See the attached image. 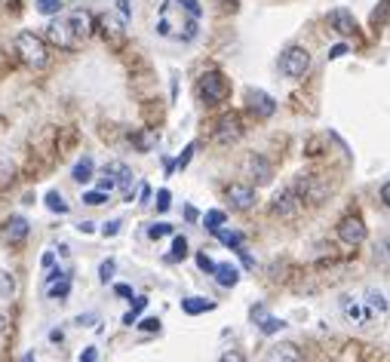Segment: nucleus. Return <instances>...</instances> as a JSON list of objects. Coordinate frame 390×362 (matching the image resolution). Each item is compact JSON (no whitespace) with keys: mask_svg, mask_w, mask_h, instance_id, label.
<instances>
[{"mask_svg":"<svg viewBox=\"0 0 390 362\" xmlns=\"http://www.w3.org/2000/svg\"><path fill=\"white\" fill-rule=\"evenodd\" d=\"M83 203H87V206H101V203H108V193H101V190H87V193H83Z\"/></svg>","mask_w":390,"mask_h":362,"instance_id":"nucleus-34","label":"nucleus"},{"mask_svg":"<svg viewBox=\"0 0 390 362\" xmlns=\"http://www.w3.org/2000/svg\"><path fill=\"white\" fill-rule=\"evenodd\" d=\"M77 231H80V233H92V231H96V224H92V221H80Z\"/></svg>","mask_w":390,"mask_h":362,"instance_id":"nucleus-51","label":"nucleus"},{"mask_svg":"<svg viewBox=\"0 0 390 362\" xmlns=\"http://www.w3.org/2000/svg\"><path fill=\"white\" fill-rule=\"evenodd\" d=\"M347 53H351V46H347V44H335L332 49H329V62H335V58H344Z\"/></svg>","mask_w":390,"mask_h":362,"instance_id":"nucleus-40","label":"nucleus"},{"mask_svg":"<svg viewBox=\"0 0 390 362\" xmlns=\"http://www.w3.org/2000/svg\"><path fill=\"white\" fill-rule=\"evenodd\" d=\"M46 295L49 298H56V301H65L68 295H71V273L68 276H58V280H53L46 285Z\"/></svg>","mask_w":390,"mask_h":362,"instance_id":"nucleus-21","label":"nucleus"},{"mask_svg":"<svg viewBox=\"0 0 390 362\" xmlns=\"http://www.w3.org/2000/svg\"><path fill=\"white\" fill-rule=\"evenodd\" d=\"M184 255H188V240H184V237H175V240H172V255H169V261H182Z\"/></svg>","mask_w":390,"mask_h":362,"instance_id":"nucleus-32","label":"nucleus"},{"mask_svg":"<svg viewBox=\"0 0 390 362\" xmlns=\"http://www.w3.org/2000/svg\"><path fill=\"white\" fill-rule=\"evenodd\" d=\"M295 193L304 200V203H313V206H320L323 200L329 197V181L326 179H320V175H298V181L292 184Z\"/></svg>","mask_w":390,"mask_h":362,"instance_id":"nucleus-3","label":"nucleus"},{"mask_svg":"<svg viewBox=\"0 0 390 362\" xmlns=\"http://www.w3.org/2000/svg\"><path fill=\"white\" fill-rule=\"evenodd\" d=\"M225 221H227V215L222 212V209H209V212L203 215V224H206L209 231H212V227H222Z\"/></svg>","mask_w":390,"mask_h":362,"instance_id":"nucleus-29","label":"nucleus"},{"mask_svg":"<svg viewBox=\"0 0 390 362\" xmlns=\"http://www.w3.org/2000/svg\"><path fill=\"white\" fill-rule=\"evenodd\" d=\"M53 264H56V255H53V252H44V267L49 271V267H53Z\"/></svg>","mask_w":390,"mask_h":362,"instance_id":"nucleus-53","label":"nucleus"},{"mask_svg":"<svg viewBox=\"0 0 390 362\" xmlns=\"http://www.w3.org/2000/svg\"><path fill=\"white\" fill-rule=\"evenodd\" d=\"M194 148H197V145H194V141H191V145L182 150V157H179V160H175V163H172L175 169H188V163H191V157H194Z\"/></svg>","mask_w":390,"mask_h":362,"instance_id":"nucleus-35","label":"nucleus"},{"mask_svg":"<svg viewBox=\"0 0 390 362\" xmlns=\"http://www.w3.org/2000/svg\"><path fill=\"white\" fill-rule=\"evenodd\" d=\"M15 295V276L0 271V298H13Z\"/></svg>","mask_w":390,"mask_h":362,"instance_id":"nucleus-28","label":"nucleus"},{"mask_svg":"<svg viewBox=\"0 0 390 362\" xmlns=\"http://www.w3.org/2000/svg\"><path fill=\"white\" fill-rule=\"evenodd\" d=\"M218 362H246V359H243V353H237V350H227V353H225V356L218 359Z\"/></svg>","mask_w":390,"mask_h":362,"instance_id":"nucleus-44","label":"nucleus"},{"mask_svg":"<svg viewBox=\"0 0 390 362\" xmlns=\"http://www.w3.org/2000/svg\"><path fill=\"white\" fill-rule=\"evenodd\" d=\"M375 252H378V255H375V258L381 261V264H387V237H384V240H381V243H378V246H375Z\"/></svg>","mask_w":390,"mask_h":362,"instance_id":"nucleus-42","label":"nucleus"},{"mask_svg":"<svg viewBox=\"0 0 390 362\" xmlns=\"http://www.w3.org/2000/svg\"><path fill=\"white\" fill-rule=\"evenodd\" d=\"M37 13L40 15H58L62 13V0H37Z\"/></svg>","mask_w":390,"mask_h":362,"instance_id":"nucleus-30","label":"nucleus"},{"mask_svg":"<svg viewBox=\"0 0 390 362\" xmlns=\"http://www.w3.org/2000/svg\"><path fill=\"white\" fill-rule=\"evenodd\" d=\"M172 4L179 6L182 13H188L191 19H200V15H203V6H200V0H172Z\"/></svg>","mask_w":390,"mask_h":362,"instance_id":"nucleus-27","label":"nucleus"},{"mask_svg":"<svg viewBox=\"0 0 390 362\" xmlns=\"http://www.w3.org/2000/svg\"><path fill=\"white\" fill-rule=\"evenodd\" d=\"M68 25H71V31H74L77 37H87V34H89V25H92V19H89V13L77 10V13H71V15H68Z\"/></svg>","mask_w":390,"mask_h":362,"instance_id":"nucleus-22","label":"nucleus"},{"mask_svg":"<svg viewBox=\"0 0 390 362\" xmlns=\"http://www.w3.org/2000/svg\"><path fill=\"white\" fill-rule=\"evenodd\" d=\"M329 25L335 28V34L341 37H351L353 31H357V22H353V13L347 10V6H335L332 13H329Z\"/></svg>","mask_w":390,"mask_h":362,"instance_id":"nucleus-11","label":"nucleus"},{"mask_svg":"<svg viewBox=\"0 0 390 362\" xmlns=\"http://www.w3.org/2000/svg\"><path fill=\"white\" fill-rule=\"evenodd\" d=\"M225 193H227V203H231L237 212H249V209L256 206V190H252L249 184H243V181L231 184Z\"/></svg>","mask_w":390,"mask_h":362,"instance_id":"nucleus-10","label":"nucleus"},{"mask_svg":"<svg viewBox=\"0 0 390 362\" xmlns=\"http://www.w3.org/2000/svg\"><path fill=\"white\" fill-rule=\"evenodd\" d=\"M80 362H99V350L96 347H87L80 353Z\"/></svg>","mask_w":390,"mask_h":362,"instance_id":"nucleus-43","label":"nucleus"},{"mask_svg":"<svg viewBox=\"0 0 390 362\" xmlns=\"http://www.w3.org/2000/svg\"><path fill=\"white\" fill-rule=\"evenodd\" d=\"M265 362H301V350L289 341H279V344H270L268 353H265Z\"/></svg>","mask_w":390,"mask_h":362,"instance_id":"nucleus-12","label":"nucleus"},{"mask_svg":"<svg viewBox=\"0 0 390 362\" xmlns=\"http://www.w3.org/2000/svg\"><path fill=\"white\" fill-rule=\"evenodd\" d=\"M6 325H10V316H6V310H0V335L6 332Z\"/></svg>","mask_w":390,"mask_h":362,"instance_id":"nucleus-52","label":"nucleus"},{"mask_svg":"<svg viewBox=\"0 0 390 362\" xmlns=\"http://www.w3.org/2000/svg\"><path fill=\"white\" fill-rule=\"evenodd\" d=\"M246 102H249V111L256 117H274L277 114V98L268 96L265 89H246Z\"/></svg>","mask_w":390,"mask_h":362,"instance_id":"nucleus-8","label":"nucleus"},{"mask_svg":"<svg viewBox=\"0 0 390 362\" xmlns=\"http://www.w3.org/2000/svg\"><path fill=\"white\" fill-rule=\"evenodd\" d=\"M139 328H141V332H160V319H141V323H139Z\"/></svg>","mask_w":390,"mask_h":362,"instance_id":"nucleus-41","label":"nucleus"},{"mask_svg":"<svg viewBox=\"0 0 390 362\" xmlns=\"http://www.w3.org/2000/svg\"><path fill=\"white\" fill-rule=\"evenodd\" d=\"M212 233H215V237L222 240L227 249H240V246H243V233H237V231H225V227H212Z\"/></svg>","mask_w":390,"mask_h":362,"instance_id":"nucleus-25","label":"nucleus"},{"mask_svg":"<svg viewBox=\"0 0 390 362\" xmlns=\"http://www.w3.org/2000/svg\"><path fill=\"white\" fill-rule=\"evenodd\" d=\"M46 37L53 40V44H56L58 49H74V46H77V34L71 31V25H68V19H56V22H49Z\"/></svg>","mask_w":390,"mask_h":362,"instance_id":"nucleus-9","label":"nucleus"},{"mask_svg":"<svg viewBox=\"0 0 390 362\" xmlns=\"http://www.w3.org/2000/svg\"><path fill=\"white\" fill-rule=\"evenodd\" d=\"M218 285H225V289H234L237 283H240V271L231 264V261H225V264H215V271H212Z\"/></svg>","mask_w":390,"mask_h":362,"instance_id":"nucleus-16","label":"nucleus"},{"mask_svg":"<svg viewBox=\"0 0 390 362\" xmlns=\"http://www.w3.org/2000/svg\"><path fill=\"white\" fill-rule=\"evenodd\" d=\"M169 200H172V193H169L166 188H163V190H157V203H154V206H157V212H166V209L172 206Z\"/></svg>","mask_w":390,"mask_h":362,"instance_id":"nucleus-37","label":"nucleus"},{"mask_svg":"<svg viewBox=\"0 0 390 362\" xmlns=\"http://www.w3.org/2000/svg\"><path fill=\"white\" fill-rule=\"evenodd\" d=\"M182 310L188 316H200V313H209V310H215V301H209V298H184L182 301Z\"/></svg>","mask_w":390,"mask_h":362,"instance_id":"nucleus-18","label":"nucleus"},{"mask_svg":"<svg viewBox=\"0 0 390 362\" xmlns=\"http://www.w3.org/2000/svg\"><path fill=\"white\" fill-rule=\"evenodd\" d=\"M145 307H148V298H135V304L130 307V313L123 316V325H130V328H132L135 323H139V316L145 313Z\"/></svg>","mask_w":390,"mask_h":362,"instance_id":"nucleus-26","label":"nucleus"},{"mask_svg":"<svg viewBox=\"0 0 390 362\" xmlns=\"http://www.w3.org/2000/svg\"><path fill=\"white\" fill-rule=\"evenodd\" d=\"M366 307L372 310V313H381V316H384V313H387V298H384V292L369 289V292H366Z\"/></svg>","mask_w":390,"mask_h":362,"instance_id":"nucleus-24","label":"nucleus"},{"mask_svg":"<svg viewBox=\"0 0 390 362\" xmlns=\"http://www.w3.org/2000/svg\"><path fill=\"white\" fill-rule=\"evenodd\" d=\"M252 319L258 323L261 328V335H277L279 328H286L283 319H277V316H268V310L265 307H252Z\"/></svg>","mask_w":390,"mask_h":362,"instance_id":"nucleus-15","label":"nucleus"},{"mask_svg":"<svg viewBox=\"0 0 390 362\" xmlns=\"http://www.w3.org/2000/svg\"><path fill=\"white\" fill-rule=\"evenodd\" d=\"M341 310H344V316L351 319V323H357V325H363L369 319V313L363 310V304H360V301H353V298H344L341 301Z\"/></svg>","mask_w":390,"mask_h":362,"instance_id":"nucleus-20","label":"nucleus"},{"mask_svg":"<svg viewBox=\"0 0 390 362\" xmlns=\"http://www.w3.org/2000/svg\"><path fill=\"white\" fill-rule=\"evenodd\" d=\"M44 203H46V209H49V212H56V215H68V212H71V206L65 203V197H62V193H58V190H46Z\"/></svg>","mask_w":390,"mask_h":362,"instance_id":"nucleus-23","label":"nucleus"},{"mask_svg":"<svg viewBox=\"0 0 390 362\" xmlns=\"http://www.w3.org/2000/svg\"><path fill=\"white\" fill-rule=\"evenodd\" d=\"M10 179H6V160H0V184H6Z\"/></svg>","mask_w":390,"mask_h":362,"instance_id":"nucleus-54","label":"nucleus"},{"mask_svg":"<svg viewBox=\"0 0 390 362\" xmlns=\"http://www.w3.org/2000/svg\"><path fill=\"white\" fill-rule=\"evenodd\" d=\"M25 237H28V218L13 215L10 221H6V240H10L13 246H19V243H25Z\"/></svg>","mask_w":390,"mask_h":362,"instance_id":"nucleus-17","label":"nucleus"},{"mask_svg":"<svg viewBox=\"0 0 390 362\" xmlns=\"http://www.w3.org/2000/svg\"><path fill=\"white\" fill-rule=\"evenodd\" d=\"M243 136V120L237 117L234 111L231 114H222L215 123V138L222 141V145H234V141H240Z\"/></svg>","mask_w":390,"mask_h":362,"instance_id":"nucleus-7","label":"nucleus"},{"mask_svg":"<svg viewBox=\"0 0 390 362\" xmlns=\"http://www.w3.org/2000/svg\"><path fill=\"white\" fill-rule=\"evenodd\" d=\"M117 15H120L123 22H130L132 19V6H130V0H117V10H114Z\"/></svg>","mask_w":390,"mask_h":362,"instance_id":"nucleus-39","label":"nucleus"},{"mask_svg":"<svg viewBox=\"0 0 390 362\" xmlns=\"http://www.w3.org/2000/svg\"><path fill=\"white\" fill-rule=\"evenodd\" d=\"M15 53H19L22 62L31 65V68H44V65L49 62L46 44L37 34H34V31H22V34L15 37Z\"/></svg>","mask_w":390,"mask_h":362,"instance_id":"nucleus-1","label":"nucleus"},{"mask_svg":"<svg viewBox=\"0 0 390 362\" xmlns=\"http://www.w3.org/2000/svg\"><path fill=\"white\" fill-rule=\"evenodd\" d=\"M227 92H231V86H227V80H225L222 71H206V74L200 77V96L206 98L209 105L225 102Z\"/></svg>","mask_w":390,"mask_h":362,"instance_id":"nucleus-5","label":"nucleus"},{"mask_svg":"<svg viewBox=\"0 0 390 362\" xmlns=\"http://www.w3.org/2000/svg\"><path fill=\"white\" fill-rule=\"evenodd\" d=\"M172 233V224H166V221H154L148 227V237L151 240H163V237H169Z\"/></svg>","mask_w":390,"mask_h":362,"instance_id":"nucleus-31","label":"nucleus"},{"mask_svg":"<svg viewBox=\"0 0 390 362\" xmlns=\"http://www.w3.org/2000/svg\"><path fill=\"white\" fill-rule=\"evenodd\" d=\"M387 200H390V184L384 181V184H381V206H384V209H387Z\"/></svg>","mask_w":390,"mask_h":362,"instance_id":"nucleus-47","label":"nucleus"},{"mask_svg":"<svg viewBox=\"0 0 390 362\" xmlns=\"http://www.w3.org/2000/svg\"><path fill=\"white\" fill-rule=\"evenodd\" d=\"M99 28H101V34H105L108 40H114V44H117V40H123V34H126V22L114 10H108L105 15H101Z\"/></svg>","mask_w":390,"mask_h":362,"instance_id":"nucleus-13","label":"nucleus"},{"mask_svg":"<svg viewBox=\"0 0 390 362\" xmlns=\"http://www.w3.org/2000/svg\"><path fill=\"white\" fill-rule=\"evenodd\" d=\"M304 209V200L295 193V188H279L274 193V203H270V212H274L277 218H298V212Z\"/></svg>","mask_w":390,"mask_h":362,"instance_id":"nucleus-4","label":"nucleus"},{"mask_svg":"<svg viewBox=\"0 0 390 362\" xmlns=\"http://www.w3.org/2000/svg\"><path fill=\"white\" fill-rule=\"evenodd\" d=\"M139 200H141V206H148V200H151V188H148V184H141V188H139Z\"/></svg>","mask_w":390,"mask_h":362,"instance_id":"nucleus-45","label":"nucleus"},{"mask_svg":"<svg viewBox=\"0 0 390 362\" xmlns=\"http://www.w3.org/2000/svg\"><path fill=\"white\" fill-rule=\"evenodd\" d=\"M120 227H123L120 218H114V221H105V224H101V237H117V233H120Z\"/></svg>","mask_w":390,"mask_h":362,"instance_id":"nucleus-36","label":"nucleus"},{"mask_svg":"<svg viewBox=\"0 0 390 362\" xmlns=\"http://www.w3.org/2000/svg\"><path fill=\"white\" fill-rule=\"evenodd\" d=\"M89 323H99V316H96V313H83V316H77V325H89Z\"/></svg>","mask_w":390,"mask_h":362,"instance_id":"nucleus-46","label":"nucleus"},{"mask_svg":"<svg viewBox=\"0 0 390 362\" xmlns=\"http://www.w3.org/2000/svg\"><path fill=\"white\" fill-rule=\"evenodd\" d=\"M338 240H341L344 246H360V243L366 240V221H363L360 215H344L341 221H338Z\"/></svg>","mask_w":390,"mask_h":362,"instance_id":"nucleus-6","label":"nucleus"},{"mask_svg":"<svg viewBox=\"0 0 390 362\" xmlns=\"http://www.w3.org/2000/svg\"><path fill=\"white\" fill-rule=\"evenodd\" d=\"M184 218H188V221L194 224V221H197L200 215H197V209H194V206H184Z\"/></svg>","mask_w":390,"mask_h":362,"instance_id":"nucleus-49","label":"nucleus"},{"mask_svg":"<svg viewBox=\"0 0 390 362\" xmlns=\"http://www.w3.org/2000/svg\"><path fill=\"white\" fill-rule=\"evenodd\" d=\"M246 172H249V179H256L258 184H268L270 179H274V169H270V163L261 154L246 157Z\"/></svg>","mask_w":390,"mask_h":362,"instance_id":"nucleus-14","label":"nucleus"},{"mask_svg":"<svg viewBox=\"0 0 390 362\" xmlns=\"http://www.w3.org/2000/svg\"><path fill=\"white\" fill-rule=\"evenodd\" d=\"M49 341H53V344H62V341H65V332H62V328H56V332H49Z\"/></svg>","mask_w":390,"mask_h":362,"instance_id":"nucleus-50","label":"nucleus"},{"mask_svg":"<svg viewBox=\"0 0 390 362\" xmlns=\"http://www.w3.org/2000/svg\"><path fill=\"white\" fill-rule=\"evenodd\" d=\"M114 271H117V264H114L111 258L101 261V267H99V280H101V283H111V280H114Z\"/></svg>","mask_w":390,"mask_h":362,"instance_id":"nucleus-33","label":"nucleus"},{"mask_svg":"<svg viewBox=\"0 0 390 362\" xmlns=\"http://www.w3.org/2000/svg\"><path fill=\"white\" fill-rule=\"evenodd\" d=\"M92 172H96V163H92V157H83L74 163V169H71V179L77 181V184H87L92 181Z\"/></svg>","mask_w":390,"mask_h":362,"instance_id":"nucleus-19","label":"nucleus"},{"mask_svg":"<svg viewBox=\"0 0 390 362\" xmlns=\"http://www.w3.org/2000/svg\"><path fill=\"white\" fill-rule=\"evenodd\" d=\"M114 292L120 295V298H132V289H130V285H114Z\"/></svg>","mask_w":390,"mask_h":362,"instance_id":"nucleus-48","label":"nucleus"},{"mask_svg":"<svg viewBox=\"0 0 390 362\" xmlns=\"http://www.w3.org/2000/svg\"><path fill=\"white\" fill-rule=\"evenodd\" d=\"M279 71L289 80H301L304 74L310 71V53L304 46H289L283 56H279Z\"/></svg>","mask_w":390,"mask_h":362,"instance_id":"nucleus-2","label":"nucleus"},{"mask_svg":"<svg viewBox=\"0 0 390 362\" xmlns=\"http://www.w3.org/2000/svg\"><path fill=\"white\" fill-rule=\"evenodd\" d=\"M197 267H200L203 273H212V271H215V261H212L206 252H200V255H197Z\"/></svg>","mask_w":390,"mask_h":362,"instance_id":"nucleus-38","label":"nucleus"}]
</instances>
